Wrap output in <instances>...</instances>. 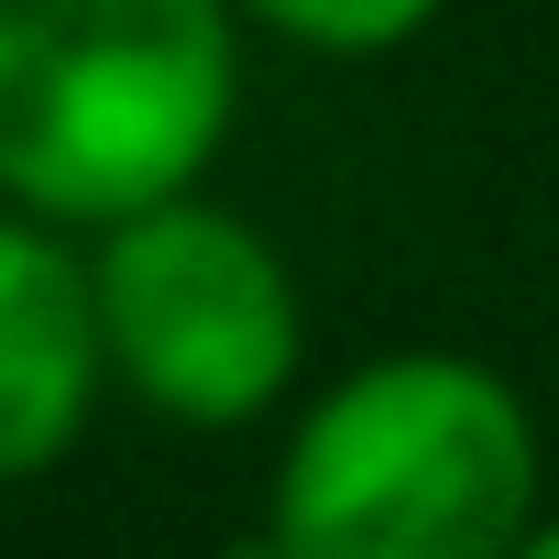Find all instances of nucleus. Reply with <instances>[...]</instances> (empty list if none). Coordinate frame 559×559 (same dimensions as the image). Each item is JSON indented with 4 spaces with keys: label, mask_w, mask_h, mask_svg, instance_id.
<instances>
[{
    "label": "nucleus",
    "mask_w": 559,
    "mask_h": 559,
    "mask_svg": "<svg viewBox=\"0 0 559 559\" xmlns=\"http://www.w3.org/2000/svg\"><path fill=\"white\" fill-rule=\"evenodd\" d=\"M548 515V439L504 362L406 341L308 384L263 472L286 559H504Z\"/></svg>",
    "instance_id": "1"
},
{
    "label": "nucleus",
    "mask_w": 559,
    "mask_h": 559,
    "mask_svg": "<svg viewBox=\"0 0 559 559\" xmlns=\"http://www.w3.org/2000/svg\"><path fill=\"white\" fill-rule=\"evenodd\" d=\"M241 0H0V198L110 230L209 187L241 121Z\"/></svg>",
    "instance_id": "2"
},
{
    "label": "nucleus",
    "mask_w": 559,
    "mask_h": 559,
    "mask_svg": "<svg viewBox=\"0 0 559 559\" xmlns=\"http://www.w3.org/2000/svg\"><path fill=\"white\" fill-rule=\"evenodd\" d=\"M88 286L110 341V395L165 428L230 439L308 384V286L286 241L230 198L187 187L110 230H88Z\"/></svg>",
    "instance_id": "3"
},
{
    "label": "nucleus",
    "mask_w": 559,
    "mask_h": 559,
    "mask_svg": "<svg viewBox=\"0 0 559 559\" xmlns=\"http://www.w3.org/2000/svg\"><path fill=\"white\" fill-rule=\"evenodd\" d=\"M110 395L88 230H56L0 198V483H45L78 461L88 417Z\"/></svg>",
    "instance_id": "4"
},
{
    "label": "nucleus",
    "mask_w": 559,
    "mask_h": 559,
    "mask_svg": "<svg viewBox=\"0 0 559 559\" xmlns=\"http://www.w3.org/2000/svg\"><path fill=\"white\" fill-rule=\"evenodd\" d=\"M241 23L319 67H384L450 23V0H241Z\"/></svg>",
    "instance_id": "5"
},
{
    "label": "nucleus",
    "mask_w": 559,
    "mask_h": 559,
    "mask_svg": "<svg viewBox=\"0 0 559 559\" xmlns=\"http://www.w3.org/2000/svg\"><path fill=\"white\" fill-rule=\"evenodd\" d=\"M504 559H559V515H537V526H526V537H515Z\"/></svg>",
    "instance_id": "6"
},
{
    "label": "nucleus",
    "mask_w": 559,
    "mask_h": 559,
    "mask_svg": "<svg viewBox=\"0 0 559 559\" xmlns=\"http://www.w3.org/2000/svg\"><path fill=\"white\" fill-rule=\"evenodd\" d=\"M219 559H286V548H274V537H263V526H241V537H230V548H219Z\"/></svg>",
    "instance_id": "7"
}]
</instances>
